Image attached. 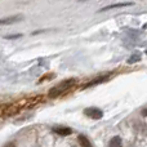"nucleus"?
Here are the masks:
<instances>
[{
  "instance_id": "f257e3e1",
  "label": "nucleus",
  "mask_w": 147,
  "mask_h": 147,
  "mask_svg": "<svg viewBox=\"0 0 147 147\" xmlns=\"http://www.w3.org/2000/svg\"><path fill=\"white\" fill-rule=\"evenodd\" d=\"M76 83H78V81H76V79H74V78L66 79V80L61 81L58 85L53 86V88L48 92V97L49 98H58V97L63 96L65 93H67L71 88H74V86L76 85Z\"/></svg>"
},
{
  "instance_id": "f03ea898",
  "label": "nucleus",
  "mask_w": 147,
  "mask_h": 147,
  "mask_svg": "<svg viewBox=\"0 0 147 147\" xmlns=\"http://www.w3.org/2000/svg\"><path fill=\"white\" fill-rule=\"evenodd\" d=\"M84 115L92 120H99L103 117V111L98 107H88V109H84Z\"/></svg>"
},
{
  "instance_id": "7ed1b4c3",
  "label": "nucleus",
  "mask_w": 147,
  "mask_h": 147,
  "mask_svg": "<svg viewBox=\"0 0 147 147\" xmlns=\"http://www.w3.org/2000/svg\"><path fill=\"white\" fill-rule=\"evenodd\" d=\"M110 79H111V75H103V76H98V78L93 79V80H92V81H89V83H86L85 85L83 86V88H84V89H86V88H90V86L98 85V84L105 83V81L110 80Z\"/></svg>"
},
{
  "instance_id": "20e7f679",
  "label": "nucleus",
  "mask_w": 147,
  "mask_h": 147,
  "mask_svg": "<svg viewBox=\"0 0 147 147\" xmlns=\"http://www.w3.org/2000/svg\"><path fill=\"white\" fill-rule=\"evenodd\" d=\"M134 5L133 1L129 3H116V4H111V5H107V7H103L102 9H99V12H106V10H111V9H117V8H124V7H132Z\"/></svg>"
},
{
  "instance_id": "39448f33",
  "label": "nucleus",
  "mask_w": 147,
  "mask_h": 147,
  "mask_svg": "<svg viewBox=\"0 0 147 147\" xmlns=\"http://www.w3.org/2000/svg\"><path fill=\"white\" fill-rule=\"evenodd\" d=\"M22 20L23 17H21V16H9L5 18H0V25H12V23L20 22Z\"/></svg>"
},
{
  "instance_id": "423d86ee",
  "label": "nucleus",
  "mask_w": 147,
  "mask_h": 147,
  "mask_svg": "<svg viewBox=\"0 0 147 147\" xmlns=\"http://www.w3.org/2000/svg\"><path fill=\"white\" fill-rule=\"evenodd\" d=\"M53 130L57 133V134L62 136V137H66V136L72 134V129L69 127H54Z\"/></svg>"
},
{
  "instance_id": "0eeeda50",
  "label": "nucleus",
  "mask_w": 147,
  "mask_h": 147,
  "mask_svg": "<svg viewBox=\"0 0 147 147\" xmlns=\"http://www.w3.org/2000/svg\"><path fill=\"white\" fill-rule=\"evenodd\" d=\"M78 142L80 143L81 146H84V147H89V146H92V143H90V141L88 140V138L85 137V136H83V134H80V136H78Z\"/></svg>"
},
{
  "instance_id": "6e6552de",
  "label": "nucleus",
  "mask_w": 147,
  "mask_h": 147,
  "mask_svg": "<svg viewBox=\"0 0 147 147\" xmlns=\"http://www.w3.org/2000/svg\"><path fill=\"white\" fill-rule=\"evenodd\" d=\"M109 145L112 146V147H115V146H121V138H120L119 136H115V137H112L111 140H110Z\"/></svg>"
},
{
  "instance_id": "1a4fd4ad",
  "label": "nucleus",
  "mask_w": 147,
  "mask_h": 147,
  "mask_svg": "<svg viewBox=\"0 0 147 147\" xmlns=\"http://www.w3.org/2000/svg\"><path fill=\"white\" fill-rule=\"evenodd\" d=\"M56 78V74L54 72H49V74H45V75L43 76V78L39 80V83H44V81H49V80H52V79H54Z\"/></svg>"
},
{
  "instance_id": "9d476101",
  "label": "nucleus",
  "mask_w": 147,
  "mask_h": 147,
  "mask_svg": "<svg viewBox=\"0 0 147 147\" xmlns=\"http://www.w3.org/2000/svg\"><path fill=\"white\" fill-rule=\"evenodd\" d=\"M141 61V54L140 53H134L129 59H128V63L132 65V63H136V62H140Z\"/></svg>"
},
{
  "instance_id": "9b49d317",
  "label": "nucleus",
  "mask_w": 147,
  "mask_h": 147,
  "mask_svg": "<svg viewBox=\"0 0 147 147\" xmlns=\"http://www.w3.org/2000/svg\"><path fill=\"white\" fill-rule=\"evenodd\" d=\"M22 34H14V35H7L4 36V39H7V40H13V39H20L22 38Z\"/></svg>"
},
{
  "instance_id": "f8f14e48",
  "label": "nucleus",
  "mask_w": 147,
  "mask_h": 147,
  "mask_svg": "<svg viewBox=\"0 0 147 147\" xmlns=\"http://www.w3.org/2000/svg\"><path fill=\"white\" fill-rule=\"evenodd\" d=\"M79 1H86V0H79Z\"/></svg>"
}]
</instances>
